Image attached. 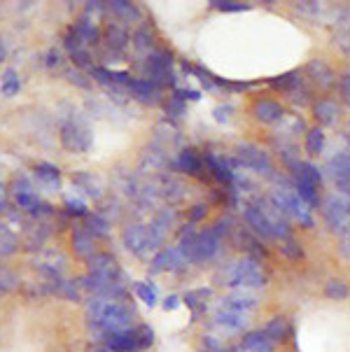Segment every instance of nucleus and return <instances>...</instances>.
Here are the masks:
<instances>
[{
  "label": "nucleus",
  "instance_id": "27",
  "mask_svg": "<svg viewBox=\"0 0 350 352\" xmlns=\"http://www.w3.org/2000/svg\"><path fill=\"white\" fill-rule=\"evenodd\" d=\"M313 115H316L320 129L322 126H336V122H339V105H336L334 98H320L316 105H313Z\"/></svg>",
  "mask_w": 350,
  "mask_h": 352
},
{
  "label": "nucleus",
  "instance_id": "7",
  "mask_svg": "<svg viewBox=\"0 0 350 352\" xmlns=\"http://www.w3.org/2000/svg\"><path fill=\"white\" fill-rule=\"evenodd\" d=\"M271 206H276L278 210L287 212L289 217H294L296 222H299L301 226H306V229H311L313 226L311 208L299 199V194H296L294 189L281 187V189H276V192H271Z\"/></svg>",
  "mask_w": 350,
  "mask_h": 352
},
{
  "label": "nucleus",
  "instance_id": "51",
  "mask_svg": "<svg viewBox=\"0 0 350 352\" xmlns=\"http://www.w3.org/2000/svg\"><path fill=\"white\" fill-rule=\"evenodd\" d=\"M206 214H208V206H206V203H197V206L189 208L187 219H189V224H197L206 217Z\"/></svg>",
  "mask_w": 350,
  "mask_h": 352
},
{
  "label": "nucleus",
  "instance_id": "31",
  "mask_svg": "<svg viewBox=\"0 0 350 352\" xmlns=\"http://www.w3.org/2000/svg\"><path fill=\"white\" fill-rule=\"evenodd\" d=\"M327 170L339 184L350 182V152H341L327 161Z\"/></svg>",
  "mask_w": 350,
  "mask_h": 352
},
{
  "label": "nucleus",
  "instance_id": "40",
  "mask_svg": "<svg viewBox=\"0 0 350 352\" xmlns=\"http://www.w3.org/2000/svg\"><path fill=\"white\" fill-rule=\"evenodd\" d=\"M271 87L281 89V91H296V89H301V85H304V80H301V73L299 70H292V73H285L281 77H274V80H269Z\"/></svg>",
  "mask_w": 350,
  "mask_h": 352
},
{
  "label": "nucleus",
  "instance_id": "41",
  "mask_svg": "<svg viewBox=\"0 0 350 352\" xmlns=\"http://www.w3.org/2000/svg\"><path fill=\"white\" fill-rule=\"evenodd\" d=\"M19 250V238L8 224L0 222V256H12Z\"/></svg>",
  "mask_w": 350,
  "mask_h": 352
},
{
  "label": "nucleus",
  "instance_id": "15",
  "mask_svg": "<svg viewBox=\"0 0 350 352\" xmlns=\"http://www.w3.org/2000/svg\"><path fill=\"white\" fill-rule=\"evenodd\" d=\"M248 320L250 315H243V313H234V310H224L217 308L215 315H212V324L219 331H227V333H241L248 329Z\"/></svg>",
  "mask_w": 350,
  "mask_h": 352
},
{
  "label": "nucleus",
  "instance_id": "23",
  "mask_svg": "<svg viewBox=\"0 0 350 352\" xmlns=\"http://www.w3.org/2000/svg\"><path fill=\"white\" fill-rule=\"evenodd\" d=\"M306 75H308V80H311L313 85L322 87V89H329V87L336 85L334 70H331L329 63L322 61V58H313V61L306 65Z\"/></svg>",
  "mask_w": 350,
  "mask_h": 352
},
{
  "label": "nucleus",
  "instance_id": "1",
  "mask_svg": "<svg viewBox=\"0 0 350 352\" xmlns=\"http://www.w3.org/2000/svg\"><path fill=\"white\" fill-rule=\"evenodd\" d=\"M87 320L94 327V331L103 341L108 333H117L131 329L138 324L135 308L129 299H105V296H91L87 301Z\"/></svg>",
  "mask_w": 350,
  "mask_h": 352
},
{
  "label": "nucleus",
  "instance_id": "12",
  "mask_svg": "<svg viewBox=\"0 0 350 352\" xmlns=\"http://www.w3.org/2000/svg\"><path fill=\"white\" fill-rule=\"evenodd\" d=\"M239 161L245 168H252L254 173H264V175H271L274 166H271L269 154L259 150L257 145H239Z\"/></svg>",
  "mask_w": 350,
  "mask_h": 352
},
{
  "label": "nucleus",
  "instance_id": "16",
  "mask_svg": "<svg viewBox=\"0 0 350 352\" xmlns=\"http://www.w3.org/2000/svg\"><path fill=\"white\" fill-rule=\"evenodd\" d=\"M100 343L112 352H140V341H138V331H135V327H131V329H124V331H117V333H108Z\"/></svg>",
  "mask_w": 350,
  "mask_h": 352
},
{
  "label": "nucleus",
  "instance_id": "42",
  "mask_svg": "<svg viewBox=\"0 0 350 352\" xmlns=\"http://www.w3.org/2000/svg\"><path fill=\"white\" fill-rule=\"evenodd\" d=\"M325 296L331 301H346L350 296V289L343 280H329V283L325 285Z\"/></svg>",
  "mask_w": 350,
  "mask_h": 352
},
{
  "label": "nucleus",
  "instance_id": "32",
  "mask_svg": "<svg viewBox=\"0 0 350 352\" xmlns=\"http://www.w3.org/2000/svg\"><path fill=\"white\" fill-rule=\"evenodd\" d=\"M294 192L299 194V199L306 203L308 208H316L318 206V184L316 182H311V180H306V177H301V175H296L294 177Z\"/></svg>",
  "mask_w": 350,
  "mask_h": 352
},
{
  "label": "nucleus",
  "instance_id": "33",
  "mask_svg": "<svg viewBox=\"0 0 350 352\" xmlns=\"http://www.w3.org/2000/svg\"><path fill=\"white\" fill-rule=\"evenodd\" d=\"M131 45H133L135 52H147V54H150L152 50H157V47H154V31L147 26V23H142V26H138L131 33Z\"/></svg>",
  "mask_w": 350,
  "mask_h": 352
},
{
  "label": "nucleus",
  "instance_id": "20",
  "mask_svg": "<svg viewBox=\"0 0 350 352\" xmlns=\"http://www.w3.org/2000/svg\"><path fill=\"white\" fill-rule=\"evenodd\" d=\"M175 166L180 173H185L189 177H204V170H206V164H204V154H199L194 147H185L180 150L175 159Z\"/></svg>",
  "mask_w": 350,
  "mask_h": 352
},
{
  "label": "nucleus",
  "instance_id": "34",
  "mask_svg": "<svg viewBox=\"0 0 350 352\" xmlns=\"http://www.w3.org/2000/svg\"><path fill=\"white\" fill-rule=\"evenodd\" d=\"M133 294L138 296L140 303H145L147 308H154L159 303V289H157V285L150 283V280L133 283Z\"/></svg>",
  "mask_w": 350,
  "mask_h": 352
},
{
  "label": "nucleus",
  "instance_id": "18",
  "mask_svg": "<svg viewBox=\"0 0 350 352\" xmlns=\"http://www.w3.org/2000/svg\"><path fill=\"white\" fill-rule=\"evenodd\" d=\"M252 117L262 124H276L285 119V107L274 98H257L250 107Z\"/></svg>",
  "mask_w": 350,
  "mask_h": 352
},
{
  "label": "nucleus",
  "instance_id": "38",
  "mask_svg": "<svg viewBox=\"0 0 350 352\" xmlns=\"http://www.w3.org/2000/svg\"><path fill=\"white\" fill-rule=\"evenodd\" d=\"M70 180H73V184H77V187H80L87 196H91V199H100V187L96 184V180H94L91 173L77 170V173H73Z\"/></svg>",
  "mask_w": 350,
  "mask_h": 352
},
{
  "label": "nucleus",
  "instance_id": "36",
  "mask_svg": "<svg viewBox=\"0 0 350 352\" xmlns=\"http://www.w3.org/2000/svg\"><path fill=\"white\" fill-rule=\"evenodd\" d=\"M21 89V77L17 73L14 68H5L3 75H0V94H3L5 98H12L17 96Z\"/></svg>",
  "mask_w": 350,
  "mask_h": 352
},
{
  "label": "nucleus",
  "instance_id": "60",
  "mask_svg": "<svg viewBox=\"0 0 350 352\" xmlns=\"http://www.w3.org/2000/svg\"><path fill=\"white\" fill-rule=\"evenodd\" d=\"M0 296H3V292H0Z\"/></svg>",
  "mask_w": 350,
  "mask_h": 352
},
{
  "label": "nucleus",
  "instance_id": "25",
  "mask_svg": "<svg viewBox=\"0 0 350 352\" xmlns=\"http://www.w3.org/2000/svg\"><path fill=\"white\" fill-rule=\"evenodd\" d=\"M212 296V289L210 287H197V289H187L185 294H182V303L192 310V320L197 322L199 315L206 313V308H208V301Z\"/></svg>",
  "mask_w": 350,
  "mask_h": 352
},
{
  "label": "nucleus",
  "instance_id": "52",
  "mask_svg": "<svg viewBox=\"0 0 350 352\" xmlns=\"http://www.w3.org/2000/svg\"><path fill=\"white\" fill-rule=\"evenodd\" d=\"M105 12H108V3H100V0L85 3V14L94 16V19H96V14H105Z\"/></svg>",
  "mask_w": 350,
  "mask_h": 352
},
{
  "label": "nucleus",
  "instance_id": "28",
  "mask_svg": "<svg viewBox=\"0 0 350 352\" xmlns=\"http://www.w3.org/2000/svg\"><path fill=\"white\" fill-rule=\"evenodd\" d=\"M204 164H206V168L210 170V175L215 177L217 182H222V184L236 182V173L231 170L227 164H224V159H222V157H215L212 152H206Z\"/></svg>",
  "mask_w": 350,
  "mask_h": 352
},
{
  "label": "nucleus",
  "instance_id": "10",
  "mask_svg": "<svg viewBox=\"0 0 350 352\" xmlns=\"http://www.w3.org/2000/svg\"><path fill=\"white\" fill-rule=\"evenodd\" d=\"M100 43L105 45V50L112 56H124L129 45H131V33H129V28L122 21L112 19L103 26V40Z\"/></svg>",
  "mask_w": 350,
  "mask_h": 352
},
{
  "label": "nucleus",
  "instance_id": "37",
  "mask_svg": "<svg viewBox=\"0 0 350 352\" xmlns=\"http://www.w3.org/2000/svg\"><path fill=\"white\" fill-rule=\"evenodd\" d=\"M197 352H239V348L229 345L227 341H222V338L212 336V333H204V336L199 338Z\"/></svg>",
  "mask_w": 350,
  "mask_h": 352
},
{
  "label": "nucleus",
  "instance_id": "59",
  "mask_svg": "<svg viewBox=\"0 0 350 352\" xmlns=\"http://www.w3.org/2000/svg\"><path fill=\"white\" fill-rule=\"evenodd\" d=\"M96 352H112V350H108V348H105V345H103V343H100V348H98Z\"/></svg>",
  "mask_w": 350,
  "mask_h": 352
},
{
  "label": "nucleus",
  "instance_id": "19",
  "mask_svg": "<svg viewBox=\"0 0 350 352\" xmlns=\"http://www.w3.org/2000/svg\"><path fill=\"white\" fill-rule=\"evenodd\" d=\"M257 306H259V299L254 294H250V292H231V294H227L219 301V308L234 310V313H243V315L254 313Z\"/></svg>",
  "mask_w": 350,
  "mask_h": 352
},
{
  "label": "nucleus",
  "instance_id": "44",
  "mask_svg": "<svg viewBox=\"0 0 350 352\" xmlns=\"http://www.w3.org/2000/svg\"><path fill=\"white\" fill-rule=\"evenodd\" d=\"M19 276H17L14 271H10L8 266H0V292H12V289H17L19 287Z\"/></svg>",
  "mask_w": 350,
  "mask_h": 352
},
{
  "label": "nucleus",
  "instance_id": "11",
  "mask_svg": "<svg viewBox=\"0 0 350 352\" xmlns=\"http://www.w3.org/2000/svg\"><path fill=\"white\" fill-rule=\"evenodd\" d=\"M85 264H87V273H94V276L108 278V280H120V283H124V271H122L120 261L115 259V254L112 252H96L94 256H89Z\"/></svg>",
  "mask_w": 350,
  "mask_h": 352
},
{
  "label": "nucleus",
  "instance_id": "17",
  "mask_svg": "<svg viewBox=\"0 0 350 352\" xmlns=\"http://www.w3.org/2000/svg\"><path fill=\"white\" fill-rule=\"evenodd\" d=\"M129 94L140 100V103L145 105H159L162 103V87H157L154 82L150 80H142V77H133L131 82H129Z\"/></svg>",
  "mask_w": 350,
  "mask_h": 352
},
{
  "label": "nucleus",
  "instance_id": "49",
  "mask_svg": "<svg viewBox=\"0 0 350 352\" xmlns=\"http://www.w3.org/2000/svg\"><path fill=\"white\" fill-rule=\"evenodd\" d=\"M45 65L50 70H54V68H61L63 65V50L61 47H50L45 54Z\"/></svg>",
  "mask_w": 350,
  "mask_h": 352
},
{
  "label": "nucleus",
  "instance_id": "6",
  "mask_svg": "<svg viewBox=\"0 0 350 352\" xmlns=\"http://www.w3.org/2000/svg\"><path fill=\"white\" fill-rule=\"evenodd\" d=\"M12 199H14L19 210L28 212L35 219H45L54 214V206L40 199L28 177H17V180L12 182Z\"/></svg>",
  "mask_w": 350,
  "mask_h": 352
},
{
  "label": "nucleus",
  "instance_id": "54",
  "mask_svg": "<svg viewBox=\"0 0 350 352\" xmlns=\"http://www.w3.org/2000/svg\"><path fill=\"white\" fill-rule=\"evenodd\" d=\"M231 115H234V107H231V105H217L215 110H212V117H215L219 124L229 122Z\"/></svg>",
  "mask_w": 350,
  "mask_h": 352
},
{
  "label": "nucleus",
  "instance_id": "53",
  "mask_svg": "<svg viewBox=\"0 0 350 352\" xmlns=\"http://www.w3.org/2000/svg\"><path fill=\"white\" fill-rule=\"evenodd\" d=\"M171 96H175V98H180V100H201V94L199 91H194V89H173V94Z\"/></svg>",
  "mask_w": 350,
  "mask_h": 352
},
{
  "label": "nucleus",
  "instance_id": "56",
  "mask_svg": "<svg viewBox=\"0 0 350 352\" xmlns=\"http://www.w3.org/2000/svg\"><path fill=\"white\" fill-rule=\"evenodd\" d=\"M339 87H341V94H343V96H346V98L350 100V73H346V75L341 77V80H339Z\"/></svg>",
  "mask_w": 350,
  "mask_h": 352
},
{
  "label": "nucleus",
  "instance_id": "35",
  "mask_svg": "<svg viewBox=\"0 0 350 352\" xmlns=\"http://www.w3.org/2000/svg\"><path fill=\"white\" fill-rule=\"evenodd\" d=\"M85 219H87L85 229L94 238H108L110 236V222H108V217H105L103 212H89Z\"/></svg>",
  "mask_w": 350,
  "mask_h": 352
},
{
  "label": "nucleus",
  "instance_id": "46",
  "mask_svg": "<svg viewBox=\"0 0 350 352\" xmlns=\"http://www.w3.org/2000/svg\"><path fill=\"white\" fill-rule=\"evenodd\" d=\"M210 8L217 10V12H248L250 10V5L239 3V0H212Z\"/></svg>",
  "mask_w": 350,
  "mask_h": 352
},
{
  "label": "nucleus",
  "instance_id": "43",
  "mask_svg": "<svg viewBox=\"0 0 350 352\" xmlns=\"http://www.w3.org/2000/svg\"><path fill=\"white\" fill-rule=\"evenodd\" d=\"M66 80L70 82V85L85 89V91H89V89L94 87V80L89 77V73H85V70H77V68H70L66 70Z\"/></svg>",
  "mask_w": 350,
  "mask_h": 352
},
{
  "label": "nucleus",
  "instance_id": "50",
  "mask_svg": "<svg viewBox=\"0 0 350 352\" xmlns=\"http://www.w3.org/2000/svg\"><path fill=\"white\" fill-rule=\"evenodd\" d=\"M185 110H187V103H185V100H180V98H175V96H171L168 103H166V115H168L171 119L182 117V115H185Z\"/></svg>",
  "mask_w": 350,
  "mask_h": 352
},
{
  "label": "nucleus",
  "instance_id": "2",
  "mask_svg": "<svg viewBox=\"0 0 350 352\" xmlns=\"http://www.w3.org/2000/svg\"><path fill=\"white\" fill-rule=\"evenodd\" d=\"M217 280L222 287L229 289H262L266 287L269 278H266L262 264L254 256H243L239 261H231L227 268L217 273Z\"/></svg>",
  "mask_w": 350,
  "mask_h": 352
},
{
  "label": "nucleus",
  "instance_id": "57",
  "mask_svg": "<svg viewBox=\"0 0 350 352\" xmlns=\"http://www.w3.org/2000/svg\"><path fill=\"white\" fill-rule=\"evenodd\" d=\"M5 58H8V47H5L3 40H0V63H3Z\"/></svg>",
  "mask_w": 350,
  "mask_h": 352
},
{
  "label": "nucleus",
  "instance_id": "3",
  "mask_svg": "<svg viewBox=\"0 0 350 352\" xmlns=\"http://www.w3.org/2000/svg\"><path fill=\"white\" fill-rule=\"evenodd\" d=\"M229 219H217L215 224L206 226V229L197 231L194 238V250H192V264H206L212 261L215 256L222 252V241L229 234Z\"/></svg>",
  "mask_w": 350,
  "mask_h": 352
},
{
  "label": "nucleus",
  "instance_id": "58",
  "mask_svg": "<svg viewBox=\"0 0 350 352\" xmlns=\"http://www.w3.org/2000/svg\"><path fill=\"white\" fill-rule=\"evenodd\" d=\"M5 192H8V187H5V182H0V199H5Z\"/></svg>",
  "mask_w": 350,
  "mask_h": 352
},
{
  "label": "nucleus",
  "instance_id": "55",
  "mask_svg": "<svg viewBox=\"0 0 350 352\" xmlns=\"http://www.w3.org/2000/svg\"><path fill=\"white\" fill-rule=\"evenodd\" d=\"M180 306H182V296H177V294L166 296V299L162 301V308L166 310V313H173V310H177Z\"/></svg>",
  "mask_w": 350,
  "mask_h": 352
},
{
  "label": "nucleus",
  "instance_id": "24",
  "mask_svg": "<svg viewBox=\"0 0 350 352\" xmlns=\"http://www.w3.org/2000/svg\"><path fill=\"white\" fill-rule=\"evenodd\" d=\"M108 12H112V16L117 21H122L124 26L142 21V10L135 3H129V0H110Z\"/></svg>",
  "mask_w": 350,
  "mask_h": 352
},
{
  "label": "nucleus",
  "instance_id": "47",
  "mask_svg": "<svg viewBox=\"0 0 350 352\" xmlns=\"http://www.w3.org/2000/svg\"><path fill=\"white\" fill-rule=\"evenodd\" d=\"M281 252L287 256V259H301L304 256V250H301V243L296 238H285V243L281 245Z\"/></svg>",
  "mask_w": 350,
  "mask_h": 352
},
{
  "label": "nucleus",
  "instance_id": "9",
  "mask_svg": "<svg viewBox=\"0 0 350 352\" xmlns=\"http://www.w3.org/2000/svg\"><path fill=\"white\" fill-rule=\"evenodd\" d=\"M189 266V261L185 259V254L177 250V245L162 248L157 254L150 259V273L159 276V273H180Z\"/></svg>",
  "mask_w": 350,
  "mask_h": 352
},
{
  "label": "nucleus",
  "instance_id": "22",
  "mask_svg": "<svg viewBox=\"0 0 350 352\" xmlns=\"http://www.w3.org/2000/svg\"><path fill=\"white\" fill-rule=\"evenodd\" d=\"M239 352H276V343L266 336L264 329H252L243 333Z\"/></svg>",
  "mask_w": 350,
  "mask_h": 352
},
{
  "label": "nucleus",
  "instance_id": "14",
  "mask_svg": "<svg viewBox=\"0 0 350 352\" xmlns=\"http://www.w3.org/2000/svg\"><path fill=\"white\" fill-rule=\"evenodd\" d=\"M325 222L329 224V229L334 231H343V226H346V222L350 219V206L343 199H339V196H329L327 201H325Z\"/></svg>",
  "mask_w": 350,
  "mask_h": 352
},
{
  "label": "nucleus",
  "instance_id": "26",
  "mask_svg": "<svg viewBox=\"0 0 350 352\" xmlns=\"http://www.w3.org/2000/svg\"><path fill=\"white\" fill-rule=\"evenodd\" d=\"M243 217H245V222L248 226L254 231V236H259V238H274V234H271V224H269V217L264 214L262 208H257V206H248L245 208V212H243Z\"/></svg>",
  "mask_w": 350,
  "mask_h": 352
},
{
  "label": "nucleus",
  "instance_id": "48",
  "mask_svg": "<svg viewBox=\"0 0 350 352\" xmlns=\"http://www.w3.org/2000/svg\"><path fill=\"white\" fill-rule=\"evenodd\" d=\"M63 208H66V212L70 214V217H87V214H89L87 203L80 201V199H66Z\"/></svg>",
  "mask_w": 350,
  "mask_h": 352
},
{
  "label": "nucleus",
  "instance_id": "4",
  "mask_svg": "<svg viewBox=\"0 0 350 352\" xmlns=\"http://www.w3.org/2000/svg\"><path fill=\"white\" fill-rule=\"evenodd\" d=\"M58 140H61V147L66 152L73 154H85L91 150L94 142V131L89 126L85 115H70L61 122V129H58Z\"/></svg>",
  "mask_w": 350,
  "mask_h": 352
},
{
  "label": "nucleus",
  "instance_id": "29",
  "mask_svg": "<svg viewBox=\"0 0 350 352\" xmlns=\"http://www.w3.org/2000/svg\"><path fill=\"white\" fill-rule=\"evenodd\" d=\"M33 177L40 184H45V187H52V189L61 187V170H58V166L50 164V161H40V164H35L33 166Z\"/></svg>",
  "mask_w": 350,
  "mask_h": 352
},
{
  "label": "nucleus",
  "instance_id": "13",
  "mask_svg": "<svg viewBox=\"0 0 350 352\" xmlns=\"http://www.w3.org/2000/svg\"><path fill=\"white\" fill-rule=\"evenodd\" d=\"M73 31L77 33V38H80L89 50H91V47H98L100 40H103V26H100L94 16L85 14V12L75 19Z\"/></svg>",
  "mask_w": 350,
  "mask_h": 352
},
{
  "label": "nucleus",
  "instance_id": "8",
  "mask_svg": "<svg viewBox=\"0 0 350 352\" xmlns=\"http://www.w3.org/2000/svg\"><path fill=\"white\" fill-rule=\"evenodd\" d=\"M122 243H124V248H127L129 252L140 256V259H147L150 254L154 256L159 252V248L154 245V241L150 236L147 224H140V222L127 224V229L122 231Z\"/></svg>",
  "mask_w": 350,
  "mask_h": 352
},
{
  "label": "nucleus",
  "instance_id": "45",
  "mask_svg": "<svg viewBox=\"0 0 350 352\" xmlns=\"http://www.w3.org/2000/svg\"><path fill=\"white\" fill-rule=\"evenodd\" d=\"M135 331H138V341H140V352L142 350H150L152 345H154V329L150 324H145V322H138L135 324Z\"/></svg>",
  "mask_w": 350,
  "mask_h": 352
},
{
  "label": "nucleus",
  "instance_id": "39",
  "mask_svg": "<svg viewBox=\"0 0 350 352\" xmlns=\"http://www.w3.org/2000/svg\"><path fill=\"white\" fill-rule=\"evenodd\" d=\"M325 147V131L320 126H313L306 131V140H304V150L308 157H318Z\"/></svg>",
  "mask_w": 350,
  "mask_h": 352
},
{
  "label": "nucleus",
  "instance_id": "5",
  "mask_svg": "<svg viewBox=\"0 0 350 352\" xmlns=\"http://www.w3.org/2000/svg\"><path fill=\"white\" fill-rule=\"evenodd\" d=\"M175 56L171 50H164V47H157L142 58L140 68H142V80H150L157 87H173L175 89Z\"/></svg>",
  "mask_w": 350,
  "mask_h": 352
},
{
  "label": "nucleus",
  "instance_id": "21",
  "mask_svg": "<svg viewBox=\"0 0 350 352\" xmlns=\"http://www.w3.org/2000/svg\"><path fill=\"white\" fill-rule=\"evenodd\" d=\"M70 248H73V254L82 261H87L89 256H94L98 252L96 243H94V236L89 234L85 226H75L73 229V234H70Z\"/></svg>",
  "mask_w": 350,
  "mask_h": 352
},
{
  "label": "nucleus",
  "instance_id": "30",
  "mask_svg": "<svg viewBox=\"0 0 350 352\" xmlns=\"http://www.w3.org/2000/svg\"><path fill=\"white\" fill-rule=\"evenodd\" d=\"M264 333L271 338L276 345L278 343H285L289 338V333H292V324H289V320L285 318V315H276V318H271L266 322L264 327Z\"/></svg>",
  "mask_w": 350,
  "mask_h": 352
}]
</instances>
